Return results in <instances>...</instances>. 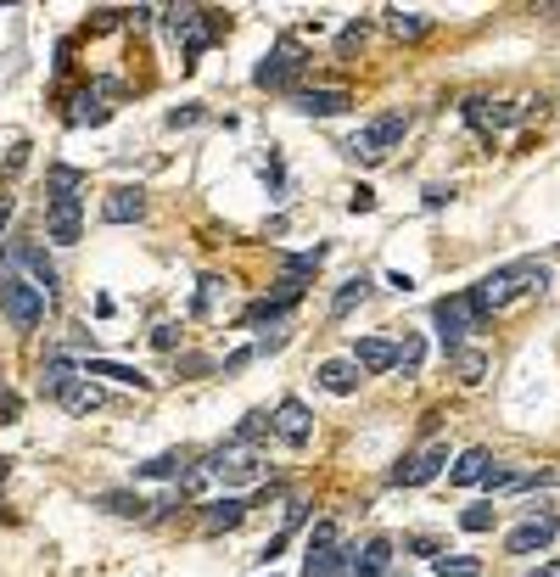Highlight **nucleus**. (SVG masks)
Returning <instances> with one entry per match:
<instances>
[{
    "mask_svg": "<svg viewBox=\"0 0 560 577\" xmlns=\"http://www.w3.org/2000/svg\"><path fill=\"white\" fill-rule=\"evenodd\" d=\"M308 68V51L303 40H292V34H280L275 45H269V57L258 62V73H252V85L258 90H280V85H292L297 73Z\"/></svg>",
    "mask_w": 560,
    "mask_h": 577,
    "instance_id": "423d86ee",
    "label": "nucleus"
},
{
    "mask_svg": "<svg viewBox=\"0 0 560 577\" xmlns=\"http://www.w3.org/2000/svg\"><path fill=\"white\" fill-rule=\"evenodd\" d=\"M101 219H107V225H135V219H146V191H140V185H118V191H107Z\"/></svg>",
    "mask_w": 560,
    "mask_h": 577,
    "instance_id": "2eb2a0df",
    "label": "nucleus"
},
{
    "mask_svg": "<svg viewBox=\"0 0 560 577\" xmlns=\"http://www.w3.org/2000/svg\"><path fill=\"white\" fill-rule=\"evenodd\" d=\"M437 577H482V561L476 555H432Z\"/></svg>",
    "mask_w": 560,
    "mask_h": 577,
    "instance_id": "bb28decb",
    "label": "nucleus"
},
{
    "mask_svg": "<svg viewBox=\"0 0 560 577\" xmlns=\"http://www.w3.org/2000/svg\"><path fill=\"white\" fill-rule=\"evenodd\" d=\"M96 505H101V510H112V516H152V505H146L140 493H101Z\"/></svg>",
    "mask_w": 560,
    "mask_h": 577,
    "instance_id": "c85d7f7f",
    "label": "nucleus"
},
{
    "mask_svg": "<svg viewBox=\"0 0 560 577\" xmlns=\"http://www.w3.org/2000/svg\"><path fill=\"white\" fill-rule=\"evenodd\" d=\"M437 325H443V348L454 353V348H465V337H471V331H482V314H476V303L471 297H443V303H437Z\"/></svg>",
    "mask_w": 560,
    "mask_h": 577,
    "instance_id": "1a4fd4ad",
    "label": "nucleus"
},
{
    "mask_svg": "<svg viewBox=\"0 0 560 577\" xmlns=\"http://www.w3.org/2000/svg\"><path fill=\"white\" fill-rule=\"evenodd\" d=\"M6 258H12V264L23 269V275H28L34 286H40L45 303H56V292H62V286H56V264L45 258L40 241H12V247H6Z\"/></svg>",
    "mask_w": 560,
    "mask_h": 577,
    "instance_id": "9d476101",
    "label": "nucleus"
},
{
    "mask_svg": "<svg viewBox=\"0 0 560 577\" xmlns=\"http://www.w3.org/2000/svg\"><path fill=\"white\" fill-rule=\"evenodd\" d=\"M420 365H426V342H420V337H404V348H398V365H392V370H398V376H420Z\"/></svg>",
    "mask_w": 560,
    "mask_h": 577,
    "instance_id": "7c9ffc66",
    "label": "nucleus"
},
{
    "mask_svg": "<svg viewBox=\"0 0 560 577\" xmlns=\"http://www.w3.org/2000/svg\"><path fill=\"white\" fill-rule=\"evenodd\" d=\"M45 393L68 409V415H90V409H101V387L84 376V370H79V376H68V381H56V387H45Z\"/></svg>",
    "mask_w": 560,
    "mask_h": 577,
    "instance_id": "4468645a",
    "label": "nucleus"
},
{
    "mask_svg": "<svg viewBox=\"0 0 560 577\" xmlns=\"http://www.w3.org/2000/svg\"><path fill=\"white\" fill-rule=\"evenodd\" d=\"M12 213H17V202L0 191V236H6V225H12Z\"/></svg>",
    "mask_w": 560,
    "mask_h": 577,
    "instance_id": "a19ab883",
    "label": "nucleus"
},
{
    "mask_svg": "<svg viewBox=\"0 0 560 577\" xmlns=\"http://www.w3.org/2000/svg\"><path fill=\"white\" fill-rule=\"evenodd\" d=\"M387 29L398 34V40H420V34L432 29V17H426V12H398V6H392V12H387Z\"/></svg>",
    "mask_w": 560,
    "mask_h": 577,
    "instance_id": "a878e982",
    "label": "nucleus"
},
{
    "mask_svg": "<svg viewBox=\"0 0 560 577\" xmlns=\"http://www.w3.org/2000/svg\"><path fill=\"white\" fill-rule=\"evenodd\" d=\"M45 309H51V303L40 297V286L28 281L6 253H0V314H6L17 331H34V325L45 320Z\"/></svg>",
    "mask_w": 560,
    "mask_h": 577,
    "instance_id": "7ed1b4c3",
    "label": "nucleus"
},
{
    "mask_svg": "<svg viewBox=\"0 0 560 577\" xmlns=\"http://www.w3.org/2000/svg\"><path fill=\"white\" fill-rule=\"evenodd\" d=\"M269 432H275L286 449H308V437H314V415H308L303 398H280L275 415H269Z\"/></svg>",
    "mask_w": 560,
    "mask_h": 577,
    "instance_id": "9b49d317",
    "label": "nucleus"
},
{
    "mask_svg": "<svg viewBox=\"0 0 560 577\" xmlns=\"http://www.w3.org/2000/svg\"><path fill=\"white\" fill-rule=\"evenodd\" d=\"M404 135H409V113H381L376 124H364L348 141V157L353 163H387L392 146L404 141Z\"/></svg>",
    "mask_w": 560,
    "mask_h": 577,
    "instance_id": "39448f33",
    "label": "nucleus"
},
{
    "mask_svg": "<svg viewBox=\"0 0 560 577\" xmlns=\"http://www.w3.org/2000/svg\"><path fill=\"white\" fill-rule=\"evenodd\" d=\"M224 292H230V281H224V275H202V281H196V303H191V309H196V314H213V303H219Z\"/></svg>",
    "mask_w": 560,
    "mask_h": 577,
    "instance_id": "c756f323",
    "label": "nucleus"
},
{
    "mask_svg": "<svg viewBox=\"0 0 560 577\" xmlns=\"http://www.w3.org/2000/svg\"><path fill=\"white\" fill-rule=\"evenodd\" d=\"M392 566V538H370L364 549H353V572L359 577H387Z\"/></svg>",
    "mask_w": 560,
    "mask_h": 577,
    "instance_id": "4be33fe9",
    "label": "nucleus"
},
{
    "mask_svg": "<svg viewBox=\"0 0 560 577\" xmlns=\"http://www.w3.org/2000/svg\"><path fill=\"white\" fill-rule=\"evenodd\" d=\"M488 471H493L488 449H465L460 460L448 465V482H454V488H476V482H488Z\"/></svg>",
    "mask_w": 560,
    "mask_h": 577,
    "instance_id": "aec40b11",
    "label": "nucleus"
},
{
    "mask_svg": "<svg viewBox=\"0 0 560 577\" xmlns=\"http://www.w3.org/2000/svg\"><path fill=\"white\" fill-rule=\"evenodd\" d=\"M202 471H208V482H224V488H241V482H264L269 477V460L252 443H224V449H213L208 460H202Z\"/></svg>",
    "mask_w": 560,
    "mask_h": 577,
    "instance_id": "20e7f679",
    "label": "nucleus"
},
{
    "mask_svg": "<svg viewBox=\"0 0 560 577\" xmlns=\"http://www.w3.org/2000/svg\"><path fill=\"white\" fill-rule=\"evenodd\" d=\"M185 471V454H157V460H146L135 471V477H180Z\"/></svg>",
    "mask_w": 560,
    "mask_h": 577,
    "instance_id": "473e14b6",
    "label": "nucleus"
},
{
    "mask_svg": "<svg viewBox=\"0 0 560 577\" xmlns=\"http://www.w3.org/2000/svg\"><path fill=\"white\" fill-rule=\"evenodd\" d=\"M247 359H258V348H236V353H230V359H224L219 370H224V376H236V370L247 365Z\"/></svg>",
    "mask_w": 560,
    "mask_h": 577,
    "instance_id": "c9c22d12",
    "label": "nucleus"
},
{
    "mask_svg": "<svg viewBox=\"0 0 560 577\" xmlns=\"http://www.w3.org/2000/svg\"><path fill=\"white\" fill-rule=\"evenodd\" d=\"M555 533H560V516H555V510H544V516H527V521H521L516 533L504 538V549H510V555H538V549L555 544Z\"/></svg>",
    "mask_w": 560,
    "mask_h": 577,
    "instance_id": "ddd939ff",
    "label": "nucleus"
},
{
    "mask_svg": "<svg viewBox=\"0 0 560 577\" xmlns=\"http://www.w3.org/2000/svg\"><path fill=\"white\" fill-rule=\"evenodd\" d=\"M448 359H454V370H460V381H465V387L488 381V353H482V348H454Z\"/></svg>",
    "mask_w": 560,
    "mask_h": 577,
    "instance_id": "b1692460",
    "label": "nucleus"
},
{
    "mask_svg": "<svg viewBox=\"0 0 560 577\" xmlns=\"http://www.w3.org/2000/svg\"><path fill=\"white\" fill-rule=\"evenodd\" d=\"M202 370H213L202 353H185V359H180V376H202Z\"/></svg>",
    "mask_w": 560,
    "mask_h": 577,
    "instance_id": "58836bf2",
    "label": "nucleus"
},
{
    "mask_svg": "<svg viewBox=\"0 0 560 577\" xmlns=\"http://www.w3.org/2000/svg\"><path fill=\"white\" fill-rule=\"evenodd\" d=\"M79 191H84V174L79 169H62L56 163L51 174H45V236L56 241V247H73L79 241Z\"/></svg>",
    "mask_w": 560,
    "mask_h": 577,
    "instance_id": "f03ea898",
    "label": "nucleus"
},
{
    "mask_svg": "<svg viewBox=\"0 0 560 577\" xmlns=\"http://www.w3.org/2000/svg\"><path fill=\"white\" fill-rule=\"evenodd\" d=\"M364 297H370V275H353V281H342V292L331 297V314L342 320V314H348L353 303H364Z\"/></svg>",
    "mask_w": 560,
    "mask_h": 577,
    "instance_id": "cd10ccee",
    "label": "nucleus"
},
{
    "mask_svg": "<svg viewBox=\"0 0 560 577\" xmlns=\"http://www.w3.org/2000/svg\"><path fill=\"white\" fill-rule=\"evenodd\" d=\"M0 421H17V398L6 393V381H0Z\"/></svg>",
    "mask_w": 560,
    "mask_h": 577,
    "instance_id": "ea45409f",
    "label": "nucleus"
},
{
    "mask_svg": "<svg viewBox=\"0 0 560 577\" xmlns=\"http://www.w3.org/2000/svg\"><path fill=\"white\" fill-rule=\"evenodd\" d=\"M168 29H174V40L185 45V68H191V62L208 51V40L219 34V12H202V6H174V12H168Z\"/></svg>",
    "mask_w": 560,
    "mask_h": 577,
    "instance_id": "6e6552de",
    "label": "nucleus"
},
{
    "mask_svg": "<svg viewBox=\"0 0 560 577\" xmlns=\"http://www.w3.org/2000/svg\"><path fill=\"white\" fill-rule=\"evenodd\" d=\"M493 516H499L493 505H471V510L460 516V527H465V533H493Z\"/></svg>",
    "mask_w": 560,
    "mask_h": 577,
    "instance_id": "72a5a7b5",
    "label": "nucleus"
},
{
    "mask_svg": "<svg viewBox=\"0 0 560 577\" xmlns=\"http://www.w3.org/2000/svg\"><path fill=\"white\" fill-rule=\"evenodd\" d=\"M320 264H325V247H314V253H292V258H286V281H303V275H314Z\"/></svg>",
    "mask_w": 560,
    "mask_h": 577,
    "instance_id": "2f4dec72",
    "label": "nucleus"
},
{
    "mask_svg": "<svg viewBox=\"0 0 560 577\" xmlns=\"http://www.w3.org/2000/svg\"><path fill=\"white\" fill-rule=\"evenodd\" d=\"M112 118V107L96 96V90H84L79 101H73V113H68V124H107Z\"/></svg>",
    "mask_w": 560,
    "mask_h": 577,
    "instance_id": "393cba45",
    "label": "nucleus"
},
{
    "mask_svg": "<svg viewBox=\"0 0 560 577\" xmlns=\"http://www.w3.org/2000/svg\"><path fill=\"white\" fill-rule=\"evenodd\" d=\"M297 297H303V286H297V281H280V292H275V297H258V303H247V309H241V325H258V320H280V314L292 309Z\"/></svg>",
    "mask_w": 560,
    "mask_h": 577,
    "instance_id": "a211bd4d",
    "label": "nucleus"
},
{
    "mask_svg": "<svg viewBox=\"0 0 560 577\" xmlns=\"http://www.w3.org/2000/svg\"><path fill=\"white\" fill-rule=\"evenodd\" d=\"M292 107H297V113H308V118H336V113H348V107H353V96H348V90H297Z\"/></svg>",
    "mask_w": 560,
    "mask_h": 577,
    "instance_id": "f3484780",
    "label": "nucleus"
},
{
    "mask_svg": "<svg viewBox=\"0 0 560 577\" xmlns=\"http://www.w3.org/2000/svg\"><path fill=\"white\" fill-rule=\"evenodd\" d=\"M152 348H163V353H174V348H180V325H174V320H163V325H152Z\"/></svg>",
    "mask_w": 560,
    "mask_h": 577,
    "instance_id": "f704fd0d",
    "label": "nucleus"
},
{
    "mask_svg": "<svg viewBox=\"0 0 560 577\" xmlns=\"http://www.w3.org/2000/svg\"><path fill=\"white\" fill-rule=\"evenodd\" d=\"M527 577H560V561H544V566H532Z\"/></svg>",
    "mask_w": 560,
    "mask_h": 577,
    "instance_id": "79ce46f5",
    "label": "nucleus"
},
{
    "mask_svg": "<svg viewBox=\"0 0 560 577\" xmlns=\"http://www.w3.org/2000/svg\"><path fill=\"white\" fill-rule=\"evenodd\" d=\"M359 381H364V370L353 365V359H325V365H320V387H325V393H336V398H353V393H359Z\"/></svg>",
    "mask_w": 560,
    "mask_h": 577,
    "instance_id": "6ab92c4d",
    "label": "nucleus"
},
{
    "mask_svg": "<svg viewBox=\"0 0 560 577\" xmlns=\"http://www.w3.org/2000/svg\"><path fill=\"white\" fill-rule=\"evenodd\" d=\"M443 465H448V443H426V449L404 454V465L392 471V482H398V488H426V482L443 477Z\"/></svg>",
    "mask_w": 560,
    "mask_h": 577,
    "instance_id": "f8f14e48",
    "label": "nucleus"
},
{
    "mask_svg": "<svg viewBox=\"0 0 560 577\" xmlns=\"http://www.w3.org/2000/svg\"><path fill=\"white\" fill-rule=\"evenodd\" d=\"M269 577H275V572H269Z\"/></svg>",
    "mask_w": 560,
    "mask_h": 577,
    "instance_id": "37998d69",
    "label": "nucleus"
},
{
    "mask_svg": "<svg viewBox=\"0 0 560 577\" xmlns=\"http://www.w3.org/2000/svg\"><path fill=\"white\" fill-rule=\"evenodd\" d=\"M549 292V269L538 264V258H516V264H504V269H493V275H482V281L471 286V303H476V314L488 320V314H504V309H516L521 297H544Z\"/></svg>",
    "mask_w": 560,
    "mask_h": 577,
    "instance_id": "f257e3e1",
    "label": "nucleus"
},
{
    "mask_svg": "<svg viewBox=\"0 0 560 577\" xmlns=\"http://www.w3.org/2000/svg\"><path fill=\"white\" fill-rule=\"evenodd\" d=\"M353 365H359L364 376H387V370L398 365V342H387V337H359V342H353Z\"/></svg>",
    "mask_w": 560,
    "mask_h": 577,
    "instance_id": "dca6fc26",
    "label": "nucleus"
},
{
    "mask_svg": "<svg viewBox=\"0 0 560 577\" xmlns=\"http://www.w3.org/2000/svg\"><path fill=\"white\" fill-rule=\"evenodd\" d=\"M196 118H202V107H174V113H168V129H185V124H196Z\"/></svg>",
    "mask_w": 560,
    "mask_h": 577,
    "instance_id": "4c0bfd02",
    "label": "nucleus"
},
{
    "mask_svg": "<svg viewBox=\"0 0 560 577\" xmlns=\"http://www.w3.org/2000/svg\"><path fill=\"white\" fill-rule=\"evenodd\" d=\"M241 521H247V499H213V505H202V527L208 533H236Z\"/></svg>",
    "mask_w": 560,
    "mask_h": 577,
    "instance_id": "412c9836",
    "label": "nucleus"
},
{
    "mask_svg": "<svg viewBox=\"0 0 560 577\" xmlns=\"http://www.w3.org/2000/svg\"><path fill=\"white\" fill-rule=\"evenodd\" d=\"M348 566H353V549L342 544V533H336L331 521H320V527H314V538H308L303 577H342Z\"/></svg>",
    "mask_w": 560,
    "mask_h": 577,
    "instance_id": "0eeeda50",
    "label": "nucleus"
},
{
    "mask_svg": "<svg viewBox=\"0 0 560 577\" xmlns=\"http://www.w3.org/2000/svg\"><path fill=\"white\" fill-rule=\"evenodd\" d=\"M348 208H353V213H370V208H376V191H370V185H359V191L348 197Z\"/></svg>",
    "mask_w": 560,
    "mask_h": 577,
    "instance_id": "e433bc0d",
    "label": "nucleus"
},
{
    "mask_svg": "<svg viewBox=\"0 0 560 577\" xmlns=\"http://www.w3.org/2000/svg\"><path fill=\"white\" fill-rule=\"evenodd\" d=\"M84 376H107V381H118V387H140V393L152 387V376H140L135 365H118V359H90Z\"/></svg>",
    "mask_w": 560,
    "mask_h": 577,
    "instance_id": "5701e85b",
    "label": "nucleus"
}]
</instances>
